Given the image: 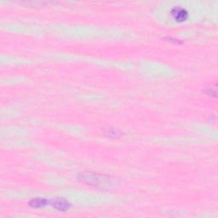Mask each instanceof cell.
<instances>
[{
	"mask_svg": "<svg viewBox=\"0 0 218 218\" xmlns=\"http://www.w3.org/2000/svg\"><path fill=\"white\" fill-rule=\"evenodd\" d=\"M53 205L58 209L60 211H66V209L69 206V204L66 202L65 199H56L53 200Z\"/></svg>",
	"mask_w": 218,
	"mask_h": 218,
	"instance_id": "cell-1",
	"label": "cell"
},
{
	"mask_svg": "<svg viewBox=\"0 0 218 218\" xmlns=\"http://www.w3.org/2000/svg\"><path fill=\"white\" fill-rule=\"evenodd\" d=\"M32 204H31L33 207H40V206L45 204L46 200H45V199H32Z\"/></svg>",
	"mask_w": 218,
	"mask_h": 218,
	"instance_id": "cell-2",
	"label": "cell"
}]
</instances>
